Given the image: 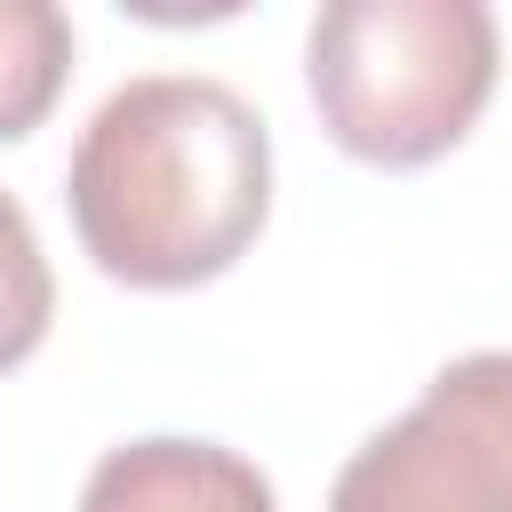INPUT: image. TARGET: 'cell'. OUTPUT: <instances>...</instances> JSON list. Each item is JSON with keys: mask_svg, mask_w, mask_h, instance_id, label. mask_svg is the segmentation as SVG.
<instances>
[{"mask_svg": "<svg viewBox=\"0 0 512 512\" xmlns=\"http://www.w3.org/2000/svg\"><path fill=\"white\" fill-rule=\"evenodd\" d=\"M64 208L104 280L208 288L272 216V128L216 72H136L88 112Z\"/></svg>", "mask_w": 512, "mask_h": 512, "instance_id": "cell-1", "label": "cell"}, {"mask_svg": "<svg viewBox=\"0 0 512 512\" xmlns=\"http://www.w3.org/2000/svg\"><path fill=\"white\" fill-rule=\"evenodd\" d=\"M504 72L480 0H328L304 32V88L336 152L368 168H424L456 152Z\"/></svg>", "mask_w": 512, "mask_h": 512, "instance_id": "cell-2", "label": "cell"}, {"mask_svg": "<svg viewBox=\"0 0 512 512\" xmlns=\"http://www.w3.org/2000/svg\"><path fill=\"white\" fill-rule=\"evenodd\" d=\"M328 512H512V352L448 360L344 456Z\"/></svg>", "mask_w": 512, "mask_h": 512, "instance_id": "cell-3", "label": "cell"}, {"mask_svg": "<svg viewBox=\"0 0 512 512\" xmlns=\"http://www.w3.org/2000/svg\"><path fill=\"white\" fill-rule=\"evenodd\" d=\"M80 512H280V496L240 448L152 432L96 456V472L80 480Z\"/></svg>", "mask_w": 512, "mask_h": 512, "instance_id": "cell-4", "label": "cell"}, {"mask_svg": "<svg viewBox=\"0 0 512 512\" xmlns=\"http://www.w3.org/2000/svg\"><path fill=\"white\" fill-rule=\"evenodd\" d=\"M72 80V16L48 0H0V144L32 136Z\"/></svg>", "mask_w": 512, "mask_h": 512, "instance_id": "cell-5", "label": "cell"}, {"mask_svg": "<svg viewBox=\"0 0 512 512\" xmlns=\"http://www.w3.org/2000/svg\"><path fill=\"white\" fill-rule=\"evenodd\" d=\"M48 320H56V272L40 256V232H32L24 200L0 192V376L24 368L48 344Z\"/></svg>", "mask_w": 512, "mask_h": 512, "instance_id": "cell-6", "label": "cell"}]
</instances>
